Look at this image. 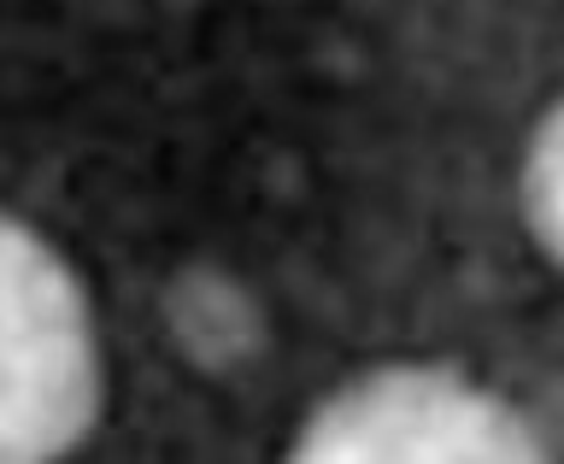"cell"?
Returning <instances> with one entry per match:
<instances>
[{
  "instance_id": "6da1fadb",
  "label": "cell",
  "mask_w": 564,
  "mask_h": 464,
  "mask_svg": "<svg viewBox=\"0 0 564 464\" xmlns=\"http://www.w3.org/2000/svg\"><path fill=\"white\" fill-rule=\"evenodd\" d=\"M100 418V347L70 265L0 212V464L65 458Z\"/></svg>"
},
{
  "instance_id": "7a4b0ae2",
  "label": "cell",
  "mask_w": 564,
  "mask_h": 464,
  "mask_svg": "<svg viewBox=\"0 0 564 464\" xmlns=\"http://www.w3.org/2000/svg\"><path fill=\"white\" fill-rule=\"evenodd\" d=\"M300 464H535L518 406L447 365H382L317 400L289 447Z\"/></svg>"
},
{
  "instance_id": "3957f363",
  "label": "cell",
  "mask_w": 564,
  "mask_h": 464,
  "mask_svg": "<svg viewBox=\"0 0 564 464\" xmlns=\"http://www.w3.org/2000/svg\"><path fill=\"white\" fill-rule=\"evenodd\" d=\"M176 335L200 365H229L259 342V312L224 277H183L176 282Z\"/></svg>"
},
{
  "instance_id": "277c9868",
  "label": "cell",
  "mask_w": 564,
  "mask_h": 464,
  "mask_svg": "<svg viewBox=\"0 0 564 464\" xmlns=\"http://www.w3.org/2000/svg\"><path fill=\"white\" fill-rule=\"evenodd\" d=\"M523 212L535 241L564 265V100L541 118V130L529 136V159H523Z\"/></svg>"
}]
</instances>
